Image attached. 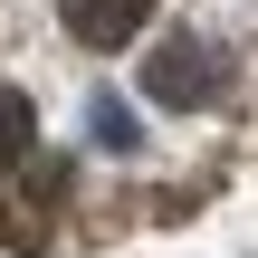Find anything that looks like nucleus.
<instances>
[{
	"label": "nucleus",
	"mask_w": 258,
	"mask_h": 258,
	"mask_svg": "<svg viewBox=\"0 0 258 258\" xmlns=\"http://www.w3.org/2000/svg\"><path fill=\"white\" fill-rule=\"evenodd\" d=\"M57 10H67V38H77V48H124L153 0H57Z\"/></svg>",
	"instance_id": "nucleus-2"
},
{
	"label": "nucleus",
	"mask_w": 258,
	"mask_h": 258,
	"mask_svg": "<svg viewBox=\"0 0 258 258\" xmlns=\"http://www.w3.org/2000/svg\"><path fill=\"white\" fill-rule=\"evenodd\" d=\"M220 77H230V57H220L211 38H163V48H153V67H144L153 105H211V96H220Z\"/></svg>",
	"instance_id": "nucleus-1"
},
{
	"label": "nucleus",
	"mask_w": 258,
	"mask_h": 258,
	"mask_svg": "<svg viewBox=\"0 0 258 258\" xmlns=\"http://www.w3.org/2000/svg\"><path fill=\"white\" fill-rule=\"evenodd\" d=\"M29 144H38V115H29V96H19V86H0V172H10V163H29Z\"/></svg>",
	"instance_id": "nucleus-3"
}]
</instances>
